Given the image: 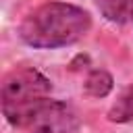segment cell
Returning <instances> with one entry per match:
<instances>
[{"instance_id": "6da1fadb", "label": "cell", "mask_w": 133, "mask_h": 133, "mask_svg": "<svg viewBox=\"0 0 133 133\" xmlns=\"http://www.w3.org/2000/svg\"><path fill=\"white\" fill-rule=\"evenodd\" d=\"M91 17L85 8L71 2H44L33 8L19 25V37L31 48H64L87 35Z\"/></svg>"}, {"instance_id": "7a4b0ae2", "label": "cell", "mask_w": 133, "mask_h": 133, "mask_svg": "<svg viewBox=\"0 0 133 133\" xmlns=\"http://www.w3.org/2000/svg\"><path fill=\"white\" fill-rule=\"evenodd\" d=\"M50 91H52L50 79L42 75L37 69H31V66L15 69L2 81V89H0L2 112H10L33 100L46 98Z\"/></svg>"}, {"instance_id": "3957f363", "label": "cell", "mask_w": 133, "mask_h": 133, "mask_svg": "<svg viewBox=\"0 0 133 133\" xmlns=\"http://www.w3.org/2000/svg\"><path fill=\"white\" fill-rule=\"evenodd\" d=\"M114 87V79L108 71L104 69H94L87 73L85 77V83H83V89L87 96L91 98H106Z\"/></svg>"}, {"instance_id": "277c9868", "label": "cell", "mask_w": 133, "mask_h": 133, "mask_svg": "<svg viewBox=\"0 0 133 133\" xmlns=\"http://www.w3.org/2000/svg\"><path fill=\"white\" fill-rule=\"evenodd\" d=\"M110 123H131L133 121V83L121 91L116 102L108 108Z\"/></svg>"}, {"instance_id": "5b68a950", "label": "cell", "mask_w": 133, "mask_h": 133, "mask_svg": "<svg viewBox=\"0 0 133 133\" xmlns=\"http://www.w3.org/2000/svg\"><path fill=\"white\" fill-rule=\"evenodd\" d=\"M94 4L110 23L121 25L129 17V0H94Z\"/></svg>"}, {"instance_id": "8992f818", "label": "cell", "mask_w": 133, "mask_h": 133, "mask_svg": "<svg viewBox=\"0 0 133 133\" xmlns=\"http://www.w3.org/2000/svg\"><path fill=\"white\" fill-rule=\"evenodd\" d=\"M29 133H69L62 129H29Z\"/></svg>"}, {"instance_id": "52a82bcc", "label": "cell", "mask_w": 133, "mask_h": 133, "mask_svg": "<svg viewBox=\"0 0 133 133\" xmlns=\"http://www.w3.org/2000/svg\"><path fill=\"white\" fill-rule=\"evenodd\" d=\"M129 19L133 21V0H129Z\"/></svg>"}]
</instances>
